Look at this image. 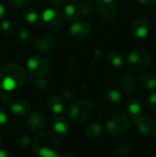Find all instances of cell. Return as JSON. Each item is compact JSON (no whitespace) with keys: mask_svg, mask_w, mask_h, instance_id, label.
I'll use <instances>...</instances> for the list:
<instances>
[{"mask_svg":"<svg viewBox=\"0 0 156 157\" xmlns=\"http://www.w3.org/2000/svg\"><path fill=\"white\" fill-rule=\"evenodd\" d=\"M127 112L131 121L135 125L139 121V120L143 116V103L138 98H131L127 103Z\"/></svg>","mask_w":156,"mask_h":157,"instance_id":"13","label":"cell"},{"mask_svg":"<svg viewBox=\"0 0 156 157\" xmlns=\"http://www.w3.org/2000/svg\"><path fill=\"white\" fill-rule=\"evenodd\" d=\"M28 128L33 132H41L46 126V117L40 111L32 112L27 121Z\"/></svg>","mask_w":156,"mask_h":157,"instance_id":"14","label":"cell"},{"mask_svg":"<svg viewBox=\"0 0 156 157\" xmlns=\"http://www.w3.org/2000/svg\"><path fill=\"white\" fill-rule=\"evenodd\" d=\"M102 56H103V52H102V51L100 50V49H96L94 52H93V53H92V57H93V59L95 60V61H99L101 58H102Z\"/></svg>","mask_w":156,"mask_h":157,"instance_id":"35","label":"cell"},{"mask_svg":"<svg viewBox=\"0 0 156 157\" xmlns=\"http://www.w3.org/2000/svg\"><path fill=\"white\" fill-rule=\"evenodd\" d=\"M99 15L105 19L113 18L119 11L118 0H96Z\"/></svg>","mask_w":156,"mask_h":157,"instance_id":"8","label":"cell"},{"mask_svg":"<svg viewBox=\"0 0 156 157\" xmlns=\"http://www.w3.org/2000/svg\"><path fill=\"white\" fill-rule=\"evenodd\" d=\"M103 132V128L99 123H91L89 124L85 131L86 137L89 140H96L101 136Z\"/></svg>","mask_w":156,"mask_h":157,"instance_id":"23","label":"cell"},{"mask_svg":"<svg viewBox=\"0 0 156 157\" xmlns=\"http://www.w3.org/2000/svg\"><path fill=\"white\" fill-rule=\"evenodd\" d=\"M23 18L26 22L34 26H39L42 24L41 16L34 8H29V9L25 10L23 13Z\"/></svg>","mask_w":156,"mask_h":157,"instance_id":"21","label":"cell"},{"mask_svg":"<svg viewBox=\"0 0 156 157\" xmlns=\"http://www.w3.org/2000/svg\"><path fill=\"white\" fill-rule=\"evenodd\" d=\"M1 142H2V136H1V133H0V144H1Z\"/></svg>","mask_w":156,"mask_h":157,"instance_id":"42","label":"cell"},{"mask_svg":"<svg viewBox=\"0 0 156 157\" xmlns=\"http://www.w3.org/2000/svg\"><path fill=\"white\" fill-rule=\"evenodd\" d=\"M7 121H8V116L6 112L4 109H0V126L5 125L7 122Z\"/></svg>","mask_w":156,"mask_h":157,"instance_id":"34","label":"cell"},{"mask_svg":"<svg viewBox=\"0 0 156 157\" xmlns=\"http://www.w3.org/2000/svg\"><path fill=\"white\" fill-rule=\"evenodd\" d=\"M27 72L31 77H40L49 73L51 63L49 59L41 55H32L26 63Z\"/></svg>","mask_w":156,"mask_h":157,"instance_id":"6","label":"cell"},{"mask_svg":"<svg viewBox=\"0 0 156 157\" xmlns=\"http://www.w3.org/2000/svg\"><path fill=\"white\" fill-rule=\"evenodd\" d=\"M147 107L150 111L156 114V92L152 93L147 98Z\"/></svg>","mask_w":156,"mask_h":157,"instance_id":"30","label":"cell"},{"mask_svg":"<svg viewBox=\"0 0 156 157\" xmlns=\"http://www.w3.org/2000/svg\"><path fill=\"white\" fill-rule=\"evenodd\" d=\"M35 88L40 91H45L51 86V80L48 77H44V75L36 77V80L33 83Z\"/></svg>","mask_w":156,"mask_h":157,"instance_id":"27","label":"cell"},{"mask_svg":"<svg viewBox=\"0 0 156 157\" xmlns=\"http://www.w3.org/2000/svg\"><path fill=\"white\" fill-rule=\"evenodd\" d=\"M76 1H78L79 3H84V2H86V1H88V0H76Z\"/></svg>","mask_w":156,"mask_h":157,"instance_id":"41","label":"cell"},{"mask_svg":"<svg viewBox=\"0 0 156 157\" xmlns=\"http://www.w3.org/2000/svg\"><path fill=\"white\" fill-rule=\"evenodd\" d=\"M32 1L33 0H11L9 2L8 6L11 10L16 11V10H19V9L27 7L32 3Z\"/></svg>","mask_w":156,"mask_h":157,"instance_id":"28","label":"cell"},{"mask_svg":"<svg viewBox=\"0 0 156 157\" xmlns=\"http://www.w3.org/2000/svg\"><path fill=\"white\" fill-rule=\"evenodd\" d=\"M47 108L51 112L54 114H61L64 111V104L63 100L56 96L51 97L48 99Z\"/></svg>","mask_w":156,"mask_h":157,"instance_id":"20","label":"cell"},{"mask_svg":"<svg viewBox=\"0 0 156 157\" xmlns=\"http://www.w3.org/2000/svg\"><path fill=\"white\" fill-rule=\"evenodd\" d=\"M18 39L23 42H29L31 40V33L28 29H21L18 31Z\"/></svg>","mask_w":156,"mask_h":157,"instance_id":"32","label":"cell"},{"mask_svg":"<svg viewBox=\"0 0 156 157\" xmlns=\"http://www.w3.org/2000/svg\"><path fill=\"white\" fill-rule=\"evenodd\" d=\"M16 24L11 20L6 19L5 17L0 20V30H2L5 34H13L16 31Z\"/></svg>","mask_w":156,"mask_h":157,"instance_id":"26","label":"cell"},{"mask_svg":"<svg viewBox=\"0 0 156 157\" xmlns=\"http://www.w3.org/2000/svg\"><path fill=\"white\" fill-rule=\"evenodd\" d=\"M154 17H155V18H156V9H155V13H154Z\"/></svg>","mask_w":156,"mask_h":157,"instance_id":"43","label":"cell"},{"mask_svg":"<svg viewBox=\"0 0 156 157\" xmlns=\"http://www.w3.org/2000/svg\"><path fill=\"white\" fill-rule=\"evenodd\" d=\"M56 44L57 39L51 33H43L35 40V47L40 52H46L53 50Z\"/></svg>","mask_w":156,"mask_h":157,"instance_id":"12","label":"cell"},{"mask_svg":"<svg viewBox=\"0 0 156 157\" xmlns=\"http://www.w3.org/2000/svg\"><path fill=\"white\" fill-rule=\"evenodd\" d=\"M79 6H80L82 14H84L86 16H88V15H91L92 14L93 8H92V6H91V5L89 4L88 1L84 2V3H81V5H79Z\"/></svg>","mask_w":156,"mask_h":157,"instance_id":"33","label":"cell"},{"mask_svg":"<svg viewBox=\"0 0 156 157\" xmlns=\"http://www.w3.org/2000/svg\"><path fill=\"white\" fill-rule=\"evenodd\" d=\"M51 128L57 135L65 136L70 131V122L64 117H58L52 121Z\"/></svg>","mask_w":156,"mask_h":157,"instance_id":"18","label":"cell"},{"mask_svg":"<svg viewBox=\"0 0 156 157\" xmlns=\"http://www.w3.org/2000/svg\"><path fill=\"white\" fill-rule=\"evenodd\" d=\"M34 153L41 157H57L61 154V144L57 137L50 132H39L32 141Z\"/></svg>","mask_w":156,"mask_h":157,"instance_id":"2","label":"cell"},{"mask_svg":"<svg viewBox=\"0 0 156 157\" xmlns=\"http://www.w3.org/2000/svg\"><path fill=\"white\" fill-rule=\"evenodd\" d=\"M92 28L86 21H74L69 29L70 34L76 40H85L91 33Z\"/></svg>","mask_w":156,"mask_h":157,"instance_id":"11","label":"cell"},{"mask_svg":"<svg viewBox=\"0 0 156 157\" xmlns=\"http://www.w3.org/2000/svg\"><path fill=\"white\" fill-rule=\"evenodd\" d=\"M10 111L16 116H25L30 111V104L23 99L17 100L10 105Z\"/></svg>","mask_w":156,"mask_h":157,"instance_id":"19","label":"cell"},{"mask_svg":"<svg viewBox=\"0 0 156 157\" xmlns=\"http://www.w3.org/2000/svg\"><path fill=\"white\" fill-rule=\"evenodd\" d=\"M143 5L150 6H154L156 4V0H139Z\"/></svg>","mask_w":156,"mask_h":157,"instance_id":"39","label":"cell"},{"mask_svg":"<svg viewBox=\"0 0 156 157\" xmlns=\"http://www.w3.org/2000/svg\"><path fill=\"white\" fill-rule=\"evenodd\" d=\"M50 1H51V3L52 6L59 7V6H65V5L68 3L69 0H50Z\"/></svg>","mask_w":156,"mask_h":157,"instance_id":"36","label":"cell"},{"mask_svg":"<svg viewBox=\"0 0 156 157\" xmlns=\"http://www.w3.org/2000/svg\"><path fill=\"white\" fill-rule=\"evenodd\" d=\"M1 92H2V89L0 88V95H1Z\"/></svg>","mask_w":156,"mask_h":157,"instance_id":"44","label":"cell"},{"mask_svg":"<svg viewBox=\"0 0 156 157\" xmlns=\"http://www.w3.org/2000/svg\"><path fill=\"white\" fill-rule=\"evenodd\" d=\"M30 143H31V139L28 134L21 135L17 140V144L20 148H25V147L29 146L30 144Z\"/></svg>","mask_w":156,"mask_h":157,"instance_id":"29","label":"cell"},{"mask_svg":"<svg viewBox=\"0 0 156 157\" xmlns=\"http://www.w3.org/2000/svg\"><path fill=\"white\" fill-rule=\"evenodd\" d=\"M139 133L143 137H154L156 135V121L149 116H143L135 124Z\"/></svg>","mask_w":156,"mask_h":157,"instance_id":"9","label":"cell"},{"mask_svg":"<svg viewBox=\"0 0 156 157\" xmlns=\"http://www.w3.org/2000/svg\"><path fill=\"white\" fill-rule=\"evenodd\" d=\"M73 96H74L73 92L71 90H69V89H65V90L63 91V97L65 99H67V100H71L72 98H73Z\"/></svg>","mask_w":156,"mask_h":157,"instance_id":"37","label":"cell"},{"mask_svg":"<svg viewBox=\"0 0 156 157\" xmlns=\"http://www.w3.org/2000/svg\"><path fill=\"white\" fill-rule=\"evenodd\" d=\"M130 120L128 116L122 112L112 115L106 122L107 133L112 138H120L128 132Z\"/></svg>","mask_w":156,"mask_h":157,"instance_id":"3","label":"cell"},{"mask_svg":"<svg viewBox=\"0 0 156 157\" xmlns=\"http://www.w3.org/2000/svg\"><path fill=\"white\" fill-rule=\"evenodd\" d=\"M121 100V94L119 90L111 88L106 91L103 97V104L107 109H116Z\"/></svg>","mask_w":156,"mask_h":157,"instance_id":"15","label":"cell"},{"mask_svg":"<svg viewBox=\"0 0 156 157\" xmlns=\"http://www.w3.org/2000/svg\"><path fill=\"white\" fill-rule=\"evenodd\" d=\"M108 63L114 68L120 67L123 63V56L118 52H112L108 56Z\"/></svg>","mask_w":156,"mask_h":157,"instance_id":"25","label":"cell"},{"mask_svg":"<svg viewBox=\"0 0 156 157\" xmlns=\"http://www.w3.org/2000/svg\"><path fill=\"white\" fill-rule=\"evenodd\" d=\"M27 79L25 69L17 63H8L0 67V88L12 91L21 87Z\"/></svg>","mask_w":156,"mask_h":157,"instance_id":"1","label":"cell"},{"mask_svg":"<svg viewBox=\"0 0 156 157\" xmlns=\"http://www.w3.org/2000/svg\"><path fill=\"white\" fill-rule=\"evenodd\" d=\"M140 83L143 88L146 90H154L156 88V75L152 73H144L141 75Z\"/></svg>","mask_w":156,"mask_h":157,"instance_id":"22","label":"cell"},{"mask_svg":"<svg viewBox=\"0 0 156 157\" xmlns=\"http://www.w3.org/2000/svg\"><path fill=\"white\" fill-rule=\"evenodd\" d=\"M82 12L80 6L76 3H69L64 6L63 10V17L68 22H74L79 19Z\"/></svg>","mask_w":156,"mask_h":157,"instance_id":"17","label":"cell"},{"mask_svg":"<svg viewBox=\"0 0 156 157\" xmlns=\"http://www.w3.org/2000/svg\"><path fill=\"white\" fill-rule=\"evenodd\" d=\"M151 63L149 53L143 50L137 49L131 52L127 57V66L133 73H142L145 71Z\"/></svg>","mask_w":156,"mask_h":157,"instance_id":"5","label":"cell"},{"mask_svg":"<svg viewBox=\"0 0 156 157\" xmlns=\"http://www.w3.org/2000/svg\"><path fill=\"white\" fill-rule=\"evenodd\" d=\"M120 86L124 93L133 94L138 89V81L132 75H124L120 78Z\"/></svg>","mask_w":156,"mask_h":157,"instance_id":"16","label":"cell"},{"mask_svg":"<svg viewBox=\"0 0 156 157\" xmlns=\"http://www.w3.org/2000/svg\"><path fill=\"white\" fill-rule=\"evenodd\" d=\"M0 100L3 104L5 105H11L13 102V97L12 95L9 93V91H6V90H2L1 95H0Z\"/></svg>","mask_w":156,"mask_h":157,"instance_id":"31","label":"cell"},{"mask_svg":"<svg viewBox=\"0 0 156 157\" xmlns=\"http://www.w3.org/2000/svg\"><path fill=\"white\" fill-rule=\"evenodd\" d=\"M94 106L91 101L87 99H81L71 106L67 109L69 118L77 123H82L87 121L93 114Z\"/></svg>","mask_w":156,"mask_h":157,"instance_id":"4","label":"cell"},{"mask_svg":"<svg viewBox=\"0 0 156 157\" xmlns=\"http://www.w3.org/2000/svg\"><path fill=\"white\" fill-rule=\"evenodd\" d=\"M0 157H12V154L6 150H0Z\"/></svg>","mask_w":156,"mask_h":157,"instance_id":"40","label":"cell"},{"mask_svg":"<svg viewBox=\"0 0 156 157\" xmlns=\"http://www.w3.org/2000/svg\"><path fill=\"white\" fill-rule=\"evenodd\" d=\"M6 16V7L2 0H0V20L4 18Z\"/></svg>","mask_w":156,"mask_h":157,"instance_id":"38","label":"cell"},{"mask_svg":"<svg viewBox=\"0 0 156 157\" xmlns=\"http://www.w3.org/2000/svg\"><path fill=\"white\" fill-rule=\"evenodd\" d=\"M151 29L150 23L147 19L138 17L131 24V32L137 39H144L148 36Z\"/></svg>","mask_w":156,"mask_h":157,"instance_id":"10","label":"cell"},{"mask_svg":"<svg viewBox=\"0 0 156 157\" xmlns=\"http://www.w3.org/2000/svg\"><path fill=\"white\" fill-rule=\"evenodd\" d=\"M40 16L42 24H44L48 28L58 29L63 24V15L56 8H46Z\"/></svg>","mask_w":156,"mask_h":157,"instance_id":"7","label":"cell"},{"mask_svg":"<svg viewBox=\"0 0 156 157\" xmlns=\"http://www.w3.org/2000/svg\"><path fill=\"white\" fill-rule=\"evenodd\" d=\"M114 153L120 156H126L132 153V145L128 142H119L114 145Z\"/></svg>","mask_w":156,"mask_h":157,"instance_id":"24","label":"cell"}]
</instances>
